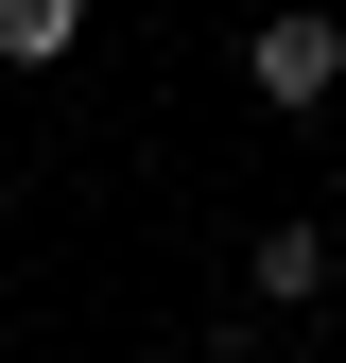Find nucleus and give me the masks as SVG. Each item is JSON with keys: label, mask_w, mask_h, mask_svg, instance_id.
Returning <instances> with one entry per match:
<instances>
[{"label": "nucleus", "mask_w": 346, "mask_h": 363, "mask_svg": "<svg viewBox=\"0 0 346 363\" xmlns=\"http://www.w3.org/2000/svg\"><path fill=\"white\" fill-rule=\"evenodd\" d=\"M329 86H346V18H329V0H277V18H242V104L312 121Z\"/></svg>", "instance_id": "1"}, {"label": "nucleus", "mask_w": 346, "mask_h": 363, "mask_svg": "<svg viewBox=\"0 0 346 363\" xmlns=\"http://www.w3.org/2000/svg\"><path fill=\"white\" fill-rule=\"evenodd\" d=\"M329 277H346V259H329V225H312V208H277V225L242 242V294H260V311H312Z\"/></svg>", "instance_id": "2"}, {"label": "nucleus", "mask_w": 346, "mask_h": 363, "mask_svg": "<svg viewBox=\"0 0 346 363\" xmlns=\"http://www.w3.org/2000/svg\"><path fill=\"white\" fill-rule=\"evenodd\" d=\"M69 35H86V0H0V69H52Z\"/></svg>", "instance_id": "3"}, {"label": "nucleus", "mask_w": 346, "mask_h": 363, "mask_svg": "<svg viewBox=\"0 0 346 363\" xmlns=\"http://www.w3.org/2000/svg\"><path fill=\"white\" fill-rule=\"evenodd\" d=\"M329 294H346V277H329Z\"/></svg>", "instance_id": "4"}]
</instances>
